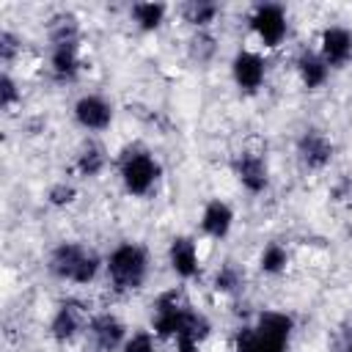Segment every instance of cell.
<instances>
[{
	"mask_svg": "<svg viewBox=\"0 0 352 352\" xmlns=\"http://www.w3.org/2000/svg\"><path fill=\"white\" fill-rule=\"evenodd\" d=\"M47 267H50V272L55 278L69 280V283H77V286H85V283H91L99 275L102 261H99V256L88 245L74 242V239H66V242H58L50 250Z\"/></svg>",
	"mask_w": 352,
	"mask_h": 352,
	"instance_id": "obj_1",
	"label": "cell"
},
{
	"mask_svg": "<svg viewBox=\"0 0 352 352\" xmlns=\"http://www.w3.org/2000/svg\"><path fill=\"white\" fill-rule=\"evenodd\" d=\"M104 270H107V280L113 283L116 292H121V294L138 292L148 278V253L138 242H121L110 250Z\"/></svg>",
	"mask_w": 352,
	"mask_h": 352,
	"instance_id": "obj_2",
	"label": "cell"
},
{
	"mask_svg": "<svg viewBox=\"0 0 352 352\" xmlns=\"http://www.w3.org/2000/svg\"><path fill=\"white\" fill-rule=\"evenodd\" d=\"M118 173H121L124 190L129 195H138L140 198V195H148L157 187L162 168H160V162L148 151H143V148H126L121 154V160H118Z\"/></svg>",
	"mask_w": 352,
	"mask_h": 352,
	"instance_id": "obj_3",
	"label": "cell"
},
{
	"mask_svg": "<svg viewBox=\"0 0 352 352\" xmlns=\"http://www.w3.org/2000/svg\"><path fill=\"white\" fill-rule=\"evenodd\" d=\"M192 305L187 302L184 292L182 289H168L162 292L157 300H154V311H151V324H154V333L160 338H179L182 333V324H184V316Z\"/></svg>",
	"mask_w": 352,
	"mask_h": 352,
	"instance_id": "obj_4",
	"label": "cell"
},
{
	"mask_svg": "<svg viewBox=\"0 0 352 352\" xmlns=\"http://www.w3.org/2000/svg\"><path fill=\"white\" fill-rule=\"evenodd\" d=\"M294 330V319L286 311H261L253 324L256 352H286Z\"/></svg>",
	"mask_w": 352,
	"mask_h": 352,
	"instance_id": "obj_5",
	"label": "cell"
},
{
	"mask_svg": "<svg viewBox=\"0 0 352 352\" xmlns=\"http://www.w3.org/2000/svg\"><path fill=\"white\" fill-rule=\"evenodd\" d=\"M248 22H250V30L256 33V38L264 47H270V50L280 47L283 38H286V33H289L286 11L278 3H258V6H253Z\"/></svg>",
	"mask_w": 352,
	"mask_h": 352,
	"instance_id": "obj_6",
	"label": "cell"
},
{
	"mask_svg": "<svg viewBox=\"0 0 352 352\" xmlns=\"http://www.w3.org/2000/svg\"><path fill=\"white\" fill-rule=\"evenodd\" d=\"M333 154H336V146L322 129H305L297 138V160L305 170H324Z\"/></svg>",
	"mask_w": 352,
	"mask_h": 352,
	"instance_id": "obj_7",
	"label": "cell"
},
{
	"mask_svg": "<svg viewBox=\"0 0 352 352\" xmlns=\"http://www.w3.org/2000/svg\"><path fill=\"white\" fill-rule=\"evenodd\" d=\"M231 170H234V176H236V182H239L248 192H253V195H258V192H264V190L270 187V168H267V160H264L261 154H256V151H239V154H234Z\"/></svg>",
	"mask_w": 352,
	"mask_h": 352,
	"instance_id": "obj_8",
	"label": "cell"
},
{
	"mask_svg": "<svg viewBox=\"0 0 352 352\" xmlns=\"http://www.w3.org/2000/svg\"><path fill=\"white\" fill-rule=\"evenodd\" d=\"M319 55L330 69H341L352 60V30L344 25H327L319 33Z\"/></svg>",
	"mask_w": 352,
	"mask_h": 352,
	"instance_id": "obj_9",
	"label": "cell"
},
{
	"mask_svg": "<svg viewBox=\"0 0 352 352\" xmlns=\"http://www.w3.org/2000/svg\"><path fill=\"white\" fill-rule=\"evenodd\" d=\"M88 322H91V319H88V314H85L82 302H77V300H63V302L55 308L52 319H50V336H52L58 344H66V341H72Z\"/></svg>",
	"mask_w": 352,
	"mask_h": 352,
	"instance_id": "obj_10",
	"label": "cell"
},
{
	"mask_svg": "<svg viewBox=\"0 0 352 352\" xmlns=\"http://www.w3.org/2000/svg\"><path fill=\"white\" fill-rule=\"evenodd\" d=\"M88 333H91L94 346L102 349V352H116L126 341V324L110 311L94 314L91 322H88Z\"/></svg>",
	"mask_w": 352,
	"mask_h": 352,
	"instance_id": "obj_11",
	"label": "cell"
},
{
	"mask_svg": "<svg viewBox=\"0 0 352 352\" xmlns=\"http://www.w3.org/2000/svg\"><path fill=\"white\" fill-rule=\"evenodd\" d=\"M74 121L88 132H102L113 124V104L99 94H82L74 102Z\"/></svg>",
	"mask_w": 352,
	"mask_h": 352,
	"instance_id": "obj_12",
	"label": "cell"
},
{
	"mask_svg": "<svg viewBox=\"0 0 352 352\" xmlns=\"http://www.w3.org/2000/svg\"><path fill=\"white\" fill-rule=\"evenodd\" d=\"M231 77L236 82V88L253 94L264 85V77H267V63L258 52L253 50H239L231 60Z\"/></svg>",
	"mask_w": 352,
	"mask_h": 352,
	"instance_id": "obj_13",
	"label": "cell"
},
{
	"mask_svg": "<svg viewBox=\"0 0 352 352\" xmlns=\"http://www.w3.org/2000/svg\"><path fill=\"white\" fill-rule=\"evenodd\" d=\"M168 264L182 280H192L201 275V256L198 245L190 236H173L168 245Z\"/></svg>",
	"mask_w": 352,
	"mask_h": 352,
	"instance_id": "obj_14",
	"label": "cell"
},
{
	"mask_svg": "<svg viewBox=\"0 0 352 352\" xmlns=\"http://www.w3.org/2000/svg\"><path fill=\"white\" fill-rule=\"evenodd\" d=\"M231 226H234V209L223 198L206 201V206L201 212V231L209 239H223V236H228Z\"/></svg>",
	"mask_w": 352,
	"mask_h": 352,
	"instance_id": "obj_15",
	"label": "cell"
},
{
	"mask_svg": "<svg viewBox=\"0 0 352 352\" xmlns=\"http://www.w3.org/2000/svg\"><path fill=\"white\" fill-rule=\"evenodd\" d=\"M80 69H82L80 41L50 47V72L55 74V80H74L80 74Z\"/></svg>",
	"mask_w": 352,
	"mask_h": 352,
	"instance_id": "obj_16",
	"label": "cell"
},
{
	"mask_svg": "<svg viewBox=\"0 0 352 352\" xmlns=\"http://www.w3.org/2000/svg\"><path fill=\"white\" fill-rule=\"evenodd\" d=\"M297 74H300V80H302V85L308 91H316V88H322L327 82L330 66L324 63L319 50H302L297 55Z\"/></svg>",
	"mask_w": 352,
	"mask_h": 352,
	"instance_id": "obj_17",
	"label": "cell"
},
{
	"mask_svg": "<svg viewBox=\"0 0 352 352\" xmlns=\"http://www.w3.org/2000/svg\"><path fill=\"white\" fill-rule=\"evenodd\" d=\"M47 38L50 47L55 44H69V41H82V30H80V19L72 11H58L47 19Z\"/></svg>",
	"mask_w": 352,
	"mask_h": 352,
	"instance_id": "obj_18",
	"label": "cell"
},
{
	"mask_svg": "<svg viewBox=\"0 0 352 352\" xmlns=\"http://www.w3.org/2000/svg\"><path fill=\"white\" fill-rule=\"evenodd\" d=\"M74 168H77V173H80V176H85V179L99 176V173L107 168V151H104V146H99L96 140L82 143V146H80V151H77Z\"/></svg>",
	"mask_w": 352,
	"mask_h": 352,
	"instance_id": "obj_19",
	"label": "cell"
},
{
	"mask_svg": "<svg viewBox=\"0 0 352 352\" xmlns=\"http://www.w3.org/2000/svg\"><path fill=\"white\" fill-rule=\"evenodd\" d=\"M165 14H168V6L165 3H151V0L132 3V8H129V16H132L135 28L143 30V33L160 30V25L165 22Z\"/></svg>",
	"mask_w": 352,
	"mask_h": 352,
	"instance_id": "obj_20",
	"label": "cell"
},
{
	"mask_svg": "<svg viewBox=\"0 0 352 352\" xmlns=\"http://www.w3.org/2000/svg\"><path fill=\"white\" fill-rule=\"evenodd\" d=\"M220 6L214 0H187L182 6V19L195 30H209V25L220 16Z\"/></svg>",
	"mask_w": 352,
	"mask_h": 352,
	"instance_id": "obj_21",
	"label": "cell"
},
{
	"mask_svg": "<svg viewBox=\"0 0 352 352\" xmlns=\"http://www.w3.org/2000/svg\"><path fill=\"white\" fill-rule=\"evenodd\" d=\"M212 286H214L217 294L236 297V294H242V289H245V270H242L236 261H223L220 270L214 272Z\"/></svg>",
	"mask_w": 352,
	"mask_h": 352,
	"instance_id": "obj_22",
	"label": "cell"
},
{
	"mask_svg": "<svg viewBox=\"0 0 352 352\" xmlns=\"http://www.w3.org/2000/svg\"><path fill=\"white\" fill-rule=\"evenodd\" d=\"M258 267L264 275H280L289 267V250L280 242H267L258 253Z\"/></svg>",
	"mask_w": 352,
	"mask_h": 352,
	"instance_id": "obj_23",
	"label": "cell"
},
{
	"mask_svg": "<svg viewBox=\"0 0 352 352\" xmlns=\"http://www.w3.org/2000/svg\"><path fill=\"white\" fill-rule=\"evenodd\" d=\"M187 52L195 63H209L217 52V38L209 33V30H195L187 41Z\"/></svg>",
	"mask_w": 352,
	"mask_h": 352,
	"instance_id": "obj_24",
	"label": "cell"
},
{
	"mask_svg": "<svg viewBox=\"0 0 352 352\" xmlns=\"http://www.w3.org/2000/svg\"><path fill=\"white\" fill-rule=\"evenodd\" d=\"M19 55H22V36L14 33L11 28H3L0 30V63L8 69Z\"/></svg>",
	"mask_w": 352,
	"mask_h": 352,
	"instance_id": "obj_25",
	"label": "cell"
},
{
	"mask_svg": "<svg viewBox=\"0 0 352 352\" xmlns=\"http://www.w3.org/2000/svg\"><path fill=\"white\" fill-rule=\"evenodd\" d=\"M19 102H22V88H19V82L14 80V74L6 69L3 77H0V107H3L6 113H11Z\"/></svg>",
	"mask_w": 352,
	"mask_h": 352,
	"instance_id": "obj_26",
	"label": "cell"
},
{
	"mask_svg": "<svg viewBox=\"0 0 352 352\" xmlns=\"http://www.w3.org/2000/svg\"><path fill=\"white\" fill-rule=\"evenodd\" d=\"M77 198V187L72 182H55L50 190H47V204L55 206V209H63V206H72Z\"/></svg>",
	"mask_w": 352,
	"mask_h": 352,
	"instance_id": "obj_27",
	"label": "cell"
},
{
	"mask_svg": "<svg viewBox=\"0 0 352 352\" xmlns=\"http://www.w3.org/2000/svg\"><path fill=\"white\" fill-rule=\"evenodd\" d=\"M121 352H157V341L148 330H138V333L126 336Z\"/></svg>",
	"mask_w": 352,
	"mask_h": 352,
	"instance_id": "obj_28",
	"label": "cell"
},
{
	"mask_svg": "<svg viewBox=\"0 0 352 352\" xmlns=\"http://www.w3.org/2000/svg\"><path fill=\"white\" fill-rule=\"evenodd\" d=\"M234 352H256V336L253 327H239L234 336Z\"/></svg>",
	"mask_w": 352,
	"mask_h": 352,
	"instance_id": "obj_29",
	"label": "cell"
},
{
	"mask_svg": "<svg viewBox=\"0 0 352 352\" xmlns=\"http://www.w3.org/2000/svg\"><path fill=\"white\" fill-rule=\"evenodd\" d=\"M176 352H201L195 341H187V338H179L176 341Z\"/></svg>",
	"mask_w": 352,
	"mask_h": 352,
	"instance_id": "obj_30",
	"label": "cell"
},
{
	"mask_svg": "<svg viewBox=\"0 0 352 352\" xmlns=\"http://www.w3.org/2000/svg\"><path fill=\"white\" fill-rule=\"evenodd\" d=\"M344 352H352V336H349V341H346V346H344Z\"/></svg>",
	"mask_w": 352,
	"mask_h": 352,
	"instance_id": "obj_31",
	"label": "cell"
}]
</instances>
